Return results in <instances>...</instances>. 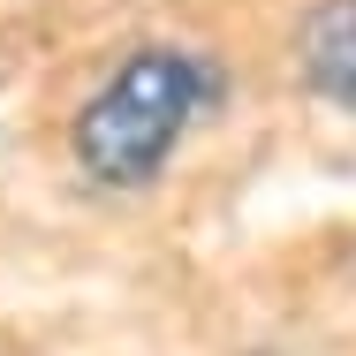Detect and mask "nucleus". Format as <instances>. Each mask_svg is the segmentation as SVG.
<instances>
[{
  "instance_id": "nucleus-2",
  "label": "nucleus",
  "mask_w": 356,
  "mask_h": 356,
  "mask_svg": "<svg viewBox=\"0 0 356 356\" xmlns=\"http://www.w3.org/2000/svg\"><path fill=\"white\" fill-rule=\"evenodd\" d=\"M296 61H303V83L356 114V0H318L303 15V38H296Z\"/></svg>"
},
{
  "instance_id": "nucleus-1",
  "label": "nucleus",
  "mask_w": 356,
  "mask_h": 356,
  "mask_svg": "<svg viewBox=\"0 0 356 356\" xmlns=\"http://www.w3.org/2000/svg\"><path fill=\"white\" fill-rule=\"evenodd\" d=\"M220 106V61L182 38H144L83 91L69 122V152L99 190H144L167 175V159L190 129Z\"/></svg>"
}]
</instances>
